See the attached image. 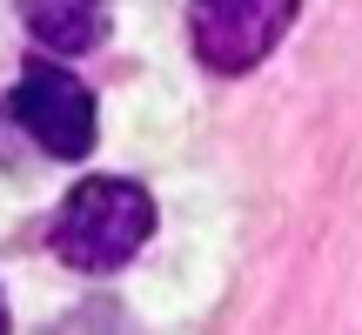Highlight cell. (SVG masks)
<instances>
[{
  "label": "cell",
  "instance_id": "1",
  "mask_svg": "<svg viewBox=\"0 0 362 335\" xmlns=\"http://www.w3.org/2000/svg\"><path fill=\"white\" fill-rule=\"evenodd\" d=\"M155 235V194L128 175H94V181H74L67 201L54 208V255L81 275H115L141 255V242Z\"/></svg>",
  "mask_w": 362,
  "mask_h": 335
},
{
  "label": "cell",
  "instance_id": "2",
  "mask_svg": "<svg viewBox=\"0 0 362 335\" xmlns=\"http://www.w3.org/2000/svg\"><path fill=\"white\" fill-rule=\"evenodd\" d=\"M7 114L21 121V134L54 161H81L94 148V94H88V81H74L54 61L21 67V81H13V94H7Z\"/></svg>",
  "mask_w": 362,
  "mask_h": 335
},
{
  "label": "cell",
  "instance_id": "3",
  "mask_svg": "<svg viewBox=\"0 0 362 335\" xmlns=\"http://www.w3.org/2000/svg\"><path fill=\"white\" fill-rule=\"evenodd\" d=\"M296 20V0H188V47L208 74H248Z\"/></svg>",
  "mask_w": 362,
  "mask_h": 335
},
{
  "label": "cell",
  "instance_id": "4",
  "mask_svg": "<svg viewBox=\"0 0 362 335\" xmlns=\"http://www.w3.org/2000/svg\"><path fill=\"white\" fill-rule=\"evenodd\" d=\"M47 54H88L107 40V0H13Z\"/></svg>",
  "mask_w": 362,
  "mask_h": 335
},
{
  "label": "cell",
  "instance_id": "5",
  "mask_svg": "<svg viewBox=\"0 0 362 335\" xmlns=\"http://www.w3.org/2000/svg\"><path fill=\"white\" fill-rule=\"evenodd\" d=\"M7 329H13V322H7V295H0V335H7Z\"/></svg>",
  "mask_w": 362,
  "mask_h": 335
}]
</instances>
